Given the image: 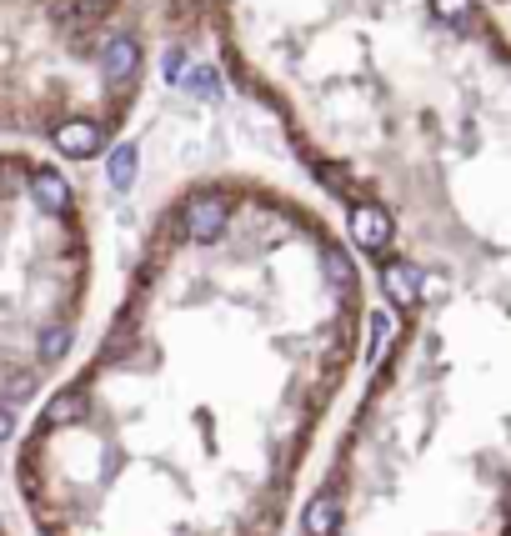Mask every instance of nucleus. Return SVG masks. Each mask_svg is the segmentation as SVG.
<instances>
[{
  "mask_svg": "<svg viewBox=\"0 0 511 536\" xmlns=\"http://www.w3.org/2000/svg\"><path fill=\"white\" fill-rule=\"evenodd\" d=\"M31 201H36L46 216H66V211H71V186H66L56 171H36V176H31Z\"/></svg>",
  "mask_w": 511,
  "mask_h": 536,
  "instance_id": "39448f33",
  "label": "nucleus"
},
{
  "mask_svg": "<svg viewBox=\"0 0 511 536\" xmlns=\"http://www.w3.org/2000/svg\"><path fill=\"white\" fill-rule=\"evenodd\" d=\"M166 76H171V81L181 76V51H171V56H166Z\"/></svg>",
  "mask_w": 511,
  "mask_h": 536,
  "instance_id": "1a4fd4ad",
  "label": "nucleus"
},
{
  "mask_svg": "<svg viewBox=\"0 0 511 536\" xmlns=\"http://www.w3.org/2000/svg\"><path fill=\"white\" fill-rule=\"evenodd\" d=\"M431 6H436V16L451 21V26H461V21L471 16V0H431Z\"/></svg>",
  "mask_w": 511,
  "mask_h": 536,
  "instance_id": "6e6552de",
  "label": "nucleus"
},
{
  "mask_svg": "<svg viewBox=\"0 0 511 536\" xmlns=\"http://www.w3.org/2000/svg\"><path fill=\"white\" fill-rule=\"evenodd\" d=\"M136 71H141V46L131 36H116L101 46V76L106 81H131Z\"/></svg>",
  "mask_w": 511,
  "mask_h": 536,
  "instance_id": "7ed1b4c3",
  "label": "nucleus"
},
{
  "mask_svg": "<svg viewBox=\"0 0 511 536\" xmlns=\"http://www.w3.org/2000/svg\"><path fill=\"white\" fill-rule=\"evenodd\" d=\"M231 231V201L226 196H196L181 211V236L186 246H216Z\"/></svg>",
  "mask_w": 511,
  "mask_h": 536,
  "instance_id": "f257e3e1",
  "label": "nucleus"
},
{
  "mask_svg": "<svg viewBox=\"0 0 511 536\" xmlns=\"http://www.w3.org/2000/svg\"><path fill=\"white\" fill-rule=\"evenodd\" d=\"M391 236H396V226H391V216L381 211V206H351V241L366 251V256H386V246H391Z\"/></svg>",
  "mask_w": 511,
  "mask_h": 536,
  "instance_id": "f03ea898",
  "label": "nucleus"
},
{
  "mask_svg": "<svg viewBox=\"0 0 511 536\" xmlns=\"http://www.w3.org/2000/svg\"><path fill=\"white\" fill-rule=\"evenodd\" d=\"M136 161H141V156H136V146H131V141H126V146H116V151L106 156V181H111L116 191H126V186L136 181Z\"/></svg>",
  "mask_w": 511,
  "mask_h": 536,
  "instance_id": "0eeeda50",
  "label": "nucleus"
},
{
  "mask_svg": "<svg viewBox=\"0 0 511 536\" xmlns=\"http://www.w3.org/2000/svg\"><path fill=\"white\" fill-rule=\"evenodd\" d=\"M0 536H11V531H6V521H0Z\"/></svg>",
  "mask_w": 511,
  "mask_h": 536,
  "instance_id": "9d476101",
  "label": "nucleus"
},
{
  "mask_svg": "<svg viewBox=\"0 0 511 536\" xmlns=\"http://www.w3.org/2000/svg\"><path fill=\"white\" fill-rule=\"evenodd\" d=\"M56 151H61V156H76V161L96 156V151H101V126H91V121H66V126H56Z\"/></svg>",
  "mask_w": 511,
  "mask_h": 536,
  "instance_id": "20e7f679",
  "label": "nucleus"
},
{
  "mask_svg": "<svg viewBox=\"0 0 511 536\" xmlns=\"http://www.w3.org/2000/svg\"><path fill=\"white\" fill-rule=\"evenodd\" d=\"M176 86H181L186 96H201V101H216V96H221V76H216L211 66H191V71H181Z\"/></svg>",
  "mask_w": 511,
  "mask_h": 536,
  "instance_id": "423d86ee",
  "label": "nucleus"
}]
</instances>
